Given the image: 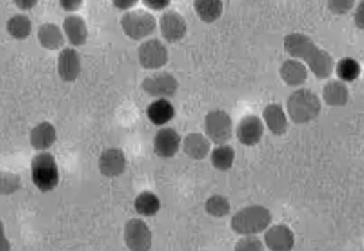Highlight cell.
I'll return each mask as SVG.
<instances>
[{
  "instance_id": "2",
  "label": "cell",
  "mask_w": 364,
  "mask_h": 251,
  "mask_svg": "<svg viewBox=\"0 0 364 251\" xmlns=\"http://www.w3.org/2000/svg\"><path fill=\"white\" fill-rule=\"evenodd\" d=\"M272 221L271 210L262 205H250L232 216L231 230L242 237L257 236L271 227Z\"/></svg>"
},
{
  "instance_id": "28",
  "label": "cell",
  "mask_w": 364,
  "mask_h": 251,
  "mask_svg": "<svg viewBox=\"0 0 364 251\" xmlns=\"http://www.w3.org/2000/svg\"><path fill=\"white\" fill-rule=\"evenodd\" d=\"M205 207L207 213L216 218H225L231 211V204L228 198L218 194L210 196Z\"/></svg>"
},
{
  "instance_id": "13",
  "label": "cell",
  "mask_w": 364,
  "mask_h": 251,
  "mask_svg": "<svg viewBox=\"0 0 364 251\" xmlns=\"http://www.w3.org/2000/svg\"><path fill=\"white\" fill-rule=\"evenodd\" d=\"M264 134V124L257 116H248L240 121L237 129V139L245 147L258 145Z\"/></svg>"
},
{
  "instance_id": "31",
  "label": "cell",
  "mask_w": 364,
  "mask_h": 251,
  "mask_svg": "<svg viewBox=\"0 0 364 251\" xmlns=\"http://www.w3.org/2000/svg\"><path fill=\"white\" fill-rule=\"evenodd\" d=\"M264 243L257 236H242L235 246V251H264Z\"/></svg>"
},
{
  "instance_id": "5",
  "label": "cell",
  "mask_w": 364,
  "mask_h": 251,
  "mask_svg": "<svg viewBox=\"0 0 364 251\" xmlns=\"http://www.w3.org/2000/svg\"><path fill=\"white\" fill-rule=\"evenodd\" d=\"M121 26L128 38L134 40H141L154 33L156 19L148 11H132L123 15Z\"/></svg>"
},
{
  "instance_id": "30",
  "label": "cell",
  "mask_w": 364,
  "mask_h": 251,
  "mask_svg": "<svg viewBox=\"0 0 364 251\" xmlns=\"http://www.w3.org/2000/svg\"><path fill=\"white\" fill-rule=\"evenodd\" d=\"M1 195H13L21 188V178L19 175L11 172L1 173Z\"/></svg>"
},
{
  "instance_id": "37",
  "label": "cell",
  "mask_w": 364,
  "mask_h": 251,
  "mask_svg": "<svg viewBox=\"0 0 364 251\" xmlns=\"http://www.w3.org/2000/svg\"><path fill=\"white\" fill-rule=\"evenodd\" d=\"M15 4L21 10L27 11L36 6L38 1H34V0H18V1H15Z\"/></svg>"
},
{
  "instance_id": "10",
  "label": "cell",
  "mask_w": 364,
  "mask_h": 251,
  "mask_svg": "<svg viewBox=\"0 0 364 251\" xmlns=\"http://www.w3.org/2000/svg\"><path fill=\"white\" fill-rule=\"evenodd\" d=\"M264 245L269 251H293L295 235L286 225H271L264 235Z\"/></svg>"
},
{
  "instance_id": "11",
  "label": "cell",
  "mask_w": 364,
  "mask_h": 251,
  "mask_svg": "<svg viewBox=\"0 0 364 251\" xmlns=\"http://www.w3.org/2000/svg\"><path fill=\"white\" fill-rule=\"evenodd\" d=\"M181 143H182L181 136L175 129L164 128L160 129L155 135L153 147L156 156L162 159H169L178 154Z\"/></svg>"
},
{
  "instance_id": "29",
  "label": "cell",
  "mask_w": 364,
  "mask_h": 251,
  "mask_svg": "<svg viewBox=\"0 0 364 251\" xmlns=\"http://www.w3.org/2000/svg\"><path fill=\"white\" fill-rule=\"evenodd\" d=\"M361 74V67L359 63L353 58L346 57L343 58L336 65V74H338L340 81L353 82L358 79Z\"/></svg>"
},
{
  "instance_id": "35",
  "label": "cell",
  "mask_w": 364,
  "mask_h": 251,
  "mask_svg": "<svg viewBox=\"0 0 364 251\" xmlns=\"http://www.w3.org/2000/svg\"><path fill=\"white\" fill-rule=\"evenodd\" d=\"M83 1L81 0H63L60 1L61 6L68 11H77L82 6Z\"/></svg>"
},
{
  "instance_id": "12",
  "label": "cell",
  "mask_w": 364,
  "mask_h": 251,
  "mask_svg": "<svg viewBox=\"0 0 364 251\" xmlns=\"http://www.w3.org/2000/svg\"><path fill=\"white\" fill-rule=\"evenodd\" d=\"M159 26L162 36L168 43L178 42L184 38L187 32L186 21L175 11H167L162 13Z\"/></svg>"
},
{
  "instance_id": "33",
  "label": "cell",
  "mask_w": 364,
  "mask_h": 251,
  "mask_svg": "<svg viewBox=\"0 0 364 251\" xmlns=\"http://www.w3.org/2000/svg\"><path fill=\"white\" fill-rule=\"evenodd\" d=\"M144 4L151 10L161 11L168 6L169 1L168 0H144Z\"/></svg>"
},
{
  "instance_id": "15",
  "label": "cell",
  "mask_w": 364,
  "mask_h": 251,
  "mask_svg": "<svg viewBox=\"0 0 364 251\" xmlns=\"http://www.w3.org/2000/svg\"><path fill=\"white\" fill-rule=\"evenodd\" d=\"M81 72V59L75 50L66 48L58 57V74L65 82L77 79Z\"/></svg>"
},
{
  "instance_id": "19",
  "label": "cell",
  "mask_w": 364,
  "mask_h": 251,
  "mask_svg": "<svg viewBox=\"0 0 364 251\" xmlns=\"http://www.w3.org/2000/svg\"><path fill=\"white\" fill-rule=\"evenodd\" d=\"M183 150L190 159L200 161V160L205 159L210 154V139L203 134H188L183 141Z\"/></svg>"
},
{
  "instance_id": "3",
  "label": "cell",
  "mask_w": 364,
  "mask_h": 251,
  "mask_svg": "<svg viewBox=\"0 0 364 251\" xmlns=\"http://www.w3.org/2000/svg\"><path fill=\"white\" fill-rule=\"evenodd\" d=\"M287 111L293 122L296 124H306L312 122L319 116L321 101L309 89H299L288 98Z\"/></svg>"
},
{
  "instance_id": "4",
  "label": "cell",
  "mask_w": 364,
  "mask_h": 251,
  "mask_svg": "<svg viewBox=\"0 0 364 251\" xmlns=\"http://www.w3.org/2000/svg\"><path fill=\"white\" fill-rule=\"evenodd\" d=\"M31 180L34 186L48 193L59 184V169L56 160L50 152H43L33 157L31 161Z\"/></svg>"
},
{
  "instance_id": "14",
  "label": "cell",
  "mask_w": 364,
  "mask_h": 251,
  "mask_svg": "<svg viewBox=\"0 0 364 251\" xmlns=\"http://www.w3.org/2000/svg\"><path fill=\"white\" fill-rule=\"evenodd\" d=\"M98 168L105 177H120L126 169V157L124 152L119 148H109L100 155L98 160Z\"/></svg>"
},
{
  "instance_id": "26",
  "label": "cell",
  "mask_w": 364,
  "mask_h": 251,
  "mask_svg": "<svg viewBox=\"0 0 364 251\" xmlns=\"http://www.w3.org/2000/svg\"><path fill=\"white\" fill-rule=\"evenodd\" d=\"M235 160V148L228 145H218L210 152V163L219 171H228L232 168Z\"/></svg>"
},
{
  "instance_id": "20",
  "label": "cell",
  "mask_w": 364,
  "mask_h": 251,
  "mask_svg": "<svg viewBox=\"0 0 364 251\" xmlns=\"http://www.w3.org/2000/svg\"><path fill=\"white\" fill-rule=\"evenodd\" d=\"M280 74L282 79L288 86L299 87L308 79V70L304 63L296 59L286 60L282 64Z\"/></svg>"
},
{
  "instance_id": "23",
  "label": "cell",
  "mask_w": 364,
  "mask_h": 251,
  "mask_svg": "<svg viewBox=\"0 0 364 251\" xmlns=\"http://www.w3.org/2000/svg\"><path fill=\"white\" fill-rule=\"evenodd\" d=\"M38 40L48 50H58L64 45V36L60 28L53 23H46L38 28Z\"/></svg>"
},
{
  "instance_id": "21",
  "label": "cell",
  "mask_w": 364,
  "mask_h": 251,
  "mask_svg": "<svg viewBox=\"0 0 364 251\" xmlns=\"http://www.w3.org/2000/svg\"><path fill=\"white\" fill-rule=\"evenodd\" d=\"M175 107L166 99H158L149 105L146 116L156 126L166 125L175 116Z\"/></svg>"
},
{
  "instance_id": "27",
  "label": "cell",
  "mask_w": 364,
  "mask_h": 251,
  "mask_svg": "<svg viewBox=\"0 0 364 251\" xmlns=\"http://www.w3.org/2000/svg\"><path fill=\"white\" fill-rule=\"evenodd\" d=\"M9 33L16 40H25L31 35L32 25L31 19L25 15H16L6 24Z\"/></svg>"
},
{
  "instance_id": "9",
  "label": "cell",
  "mask_w": 364,
  "mask_h": 251,
  "mask_svg": "<svg viewBox=\"0 0 364 251\" xmlns=\"http://www.w3.org/2000/svg\"><path fill=\"white\" fill-rule=\"evenodd\" d=\"M139 60L146 69H159L168 60V52L160 40H146L139 49Z\"/></svg>"
},
{
  "instance_id": "38",
  "label": "cell",
  "mask_w": 364,
  "mask_h": 251,
  "mask_svg": "<svg viewBox=\"0 0 364 251\" xmlns=\"http://www.w3.org/2000/svg\"><path fill=\"white\" fill-rule=\"evenodd\" d=\"M0 251H11V243L6 238L4 225H1V242H0Z\"/></svg>"
},
{
  "instance_id": "6",
  "label": "cell",
  "mask_w": 364,
  "mask_h": 251,
  "mask_svg": "<svg viewBox=\"0 0 364 251\" xmlns=\"http://www.w3.org/2000/svg\"><path fill=\"white\" fill-rule=\"evenodd\" d=\"M232 120L224 111H212L205 116V130L207 137L216 145H226L232 136Z\"/></svg>"
},
{
  "instance_id": "8",
  "label": "cell",
  "mask_w": 364,
  "mask_h": 251,
  "mask_svg": "<svg viewBox=\"0 0 364 251\" xmlns=\"http://www.w3.org/2000/svg\"><path fill=\"white\" fill-rule=\"evenodd\" d=\"M141 88L146 94L152 97L166 99L167 97H173L177 93L178 84L175 77L168 72H158L146 77L141 84Z\"/></svg>"
},
{
  "instance_id": "25",
  "label": "cell",
  "mask_w": 364,
  "mask_h": 251,
  "mask_svg": "<svg viewBox=\"0 0 364 251\" xmlns=\"http://www.w3.org/2000/svg\"><path fill=\"white\" fill-rule=\"evenodd\" d=\"M194 10L201 21L213 23L221 17L223 11V2L220 0H196Z\"/></svg>"
},
{
  "instance_id": "32",
  "label": "cell",
  "mask_w": 364,
  "mask_h": 251,
  "mask_svg": "<svg viewBox=\"0 0 364 251\" xmlns=\"http://www.w3.org/2000/svg\"><path fill=\"white\" fill-rule=\"evenodd\" d=\"M354 1H329L328 8L331 13L343 15L353 8Z\"/></svg>"
},
{
  "instance_id": "24",
  "label": "cell",
  "mask_w": 364,
  "mask_h": 251,
  "mask_svg": "<svg viewBox=\"0 0 364 251\" xmlns=\"http://www.w3.org/2000/svg\"><path fill=\"white\" fill-rule=\"evenodd\" d=\"M161 207V202L157 195L152 191H141L134 200V208L139 216L145 218L156 216Z\"/></svg>"
},
{
  "instance_id": "36",
  "label": "cell",
  "mask_w": 364,
  "mask_h": 251,
  "mask_svg": "<svg viewBox=\"0 0 364 251\" xmlns=\"http://www.w3.org/2000/svg\"><path fill=\"white\" fill-rule=\"evenodd\" d=\"M136 4V0H126V1L125 0H118V1H114V6L123 11L134 8Z\"/></svg>"
},
{
  "instance_id": "16",
  "label": "cell",
  "mask_w": 364,
  "mask_h": 251,
  "mask_svg": "<svg viewBox=\"0 0 364 251\" xmlns=\"http://www.w3.org/2000/svg\"><path fill=\"white\" fill-rule=\"evenodd\" d=\"M57 140V132L49 122H43L31 130V145L38 152H46L54 145Z\"/></svg>"
},
{
  "instance_id": "17",
  "label": "cell",
  "mask_w": 364,
  "mask_h": 251,
  "mask_svg": "<svg viewBox=\"0 0 364 251\" xmlns=\"http://www.w3.org/2000/svg\"><path fill=\"white\" fill-rule=\"evenodd\" d=\"M265 125L274 135L282 136L286 133L288 120L283 107L279 104H269L263 111Z\"/></svg>"
},
{
  "instance_id": "7",
  "label": "cell",
  "mask_w": 364,
  "mask_h": 251,
  "mask_svg": "<svg viewBox=\"0 0 364 251\" xmlns=\"http://www.w3.org/2000/svg\"><path fill=\"white\" fill-rule=\"evenodd\" d=\"M124 242L129 251H151L153 246L152 230L143 220H130L125 225Z\"/></svg>"
},
{
  "instance_id": "34",
  "label": "cell",
  "mask_w": 364,
  "mask_h": 251,
  "mask_svg": "<svg viewBox=\"0 0 364 251\" xmlns=\"http://www.w3.org/2000/svg\"><path fill=\"white\" fill-rule=\"evenodd\" d=\"M355 25L361 30H364V1L357 6L356 13L354 15Z\"/></svg>"
},
{
  "instance_id": "1",
  "label": "cell",
  "mask_w": 364,
  "mask_h": 251,
  "mask_svg": "<svg viewBox=\"0 0 364 251\" xmlns=\"http://www.w3.org/2000/svg\"><path fill=\"white\" fill-rule=\"evenodd\" d=\"M284 49L296 59L302 60L318 79H327L333 72L334 60L331 55L318 47L310 36L291 33L284 38Z\"/></svg>"
},
{
  "instance_id": "22",
  "label": "cell",
  "mask_w": 364,
  "mask_h": 251,
  "mask_svg": "<svg viewBox=\"0 0 364 251\" xmlns=\"http://www.w3.org/2000/svg\"><path fill=\"white\" fill-rule=\"evenodd\" d=\"M323 99L329 106H343L349 99V90L342 81H331L322 91Z\"/></svg>"
},
{
  "instance_id": "18",
  "label": "cell",
  "mask_w": 364,
  "mask_h": 251,
  "mask_svg": "<svg viewBox=\"0 0 364 251\" xmlns=\"http://www.w3.org/2000/svg\"><path fill=\"white\" fill-rule=\"evenodd\" d=\"M63 29L68 40L75 47L83 45L88 38V28L83 18L77 15H70L64 19Z\"/></svg>"
}]
</instances>
